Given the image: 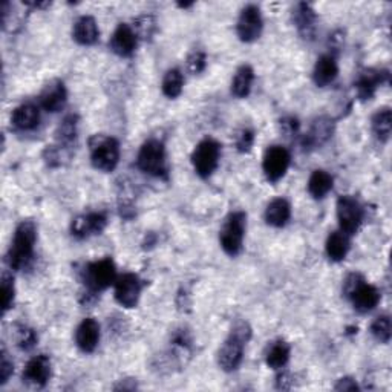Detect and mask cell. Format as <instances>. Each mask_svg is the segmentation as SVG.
<instances>
[{
  "mask_svg": "<svg viewBox=\"0 0 392 392\" xmlns=\"http://www.w3.org/2000/svg\"><path fill=\"white\" fill-rule=\"evenodd\" d=\"M106 224L108 219L105 213H88L81 214V217L72 221L71 231L74 236L83 239L92 235H100V233L105 230Z\"/></svg>",
  "mask_w": 392,
  "mask_h": 392,
  "instance_id": "7c38bea8",
  "label": "cell"
},
{
  "mask_svg": "<svg viewBox=\"0 0 392 392\" xmlns=\"http://www.w3.org/2000/svg\"><path fill=\"white\" fill-rule=\"evenodd\" d=\"M339 74V68H338V62L333 57V55H322V57L317 60L316 67H314V72H313V79L314 83L319 88H325L331 85V83L335 80Z\"/></svg>",
  "mask_w": 392,
  "mask_h": 392,
  "instance_id": "d6986e66",
  "label": "cell"
},
{
  "mask_svg": "<svg viewBox=\"0 0 392 392\" xmlns=\"http://www.w3.org/2000/svg\"><path fill=\"white\" fill-rule=\"evenodd\" d=\"M388 79V72H380L374 69L363 71L357 77L356 89L360 100H369L376 94L377 88Z\"/></svg>",
  "mask_w": 392,
  "mask_h": 392,
  "instance_id": "ac0fdd59",
  "label": "cell"
},
{
  "mask_svg": "<svg viewBox=\"0 0 392 392\" xmlns=\"http://www.w3.org/2000/svg\"><path fill=\"white\" fill-rule=\"evenodd\" d=\"M51 377V360L46 356H35L26 363L23 381L34 386H45Z\"/></svg>",
  "mask_w": 392,
  "mask_h": 392,
  "instance_id": "4fadbf2b",
  "label": "cell"
},
{
  "mask_svg": "<svg viewBox=\"0 0 392 392\" xmlns=\"http://www.w3.org/2000/svg\"><path fill=\"white\" fill-rule=\"evenodd\" d=\"M359 313H369L380 302V293L374 285L362 282L348 297Z\"/></svg>",
  "mask_w": 392,
  "mask_h": 392,
  "instance_id": "9a60e30c",
  "label": "cell"
},
{
  "mask_svg": "<svg viewBox=\"0 0 392 392\" xmlns=\"http://www.w3.org/2000/svg\"><path fill=\"white\" fill-rule=\"evenodd\" d=\"M154 30H155V22L154 18L151 16H144V17H139L137 21V25L134 28L135 34L138 35H143L144 39H147V37H151L154 34Z\"/></svg>",
  "mask_w": 392,
  "mask_h": 392,
  "instance_id": "d590c367",
  "label": "cell"
},
{
  "mask_svg": "<svg viewBox=\"0 0 392 392\" xmlns=\"http://www.w3.org/2000/svg\"><path fill=\"white\" fill-rule=\"evenodd\" d=\"M14 371L13 362L8 359V354L5 351H2V360H0V385H5L8 379L11 377Z\"/></svg>",
  "mask_w": 392,
  "mask_h": 392,
  "instance_id": "74e56055",
  "label": "cell"
},
{
  "mask_svg": "<svg viewBox=\"0 0 392 392\" xmlns=\"http://www.w3.org/2000/svg\"><path fill=\"white\" fill-rule=\"evenodd\" d=\"M326 255L334 263H339V260H343L348 255L350 250V241L348 236L345 235L343 231H333L331 235L326 239Z\"/></svg>",
  "mask_w": 392,
  "mask_h": 392,
  "instance_id": "cb8c5ba5",
  "label": "cell"
},
{
  "mask_svg": "<svg viewBox=\"0 0 392 392\" xmlns=\"http://www.w3.org/2000/svg\"><path fill=\"white\" fill-rule=\"evenodd\" d=\"M137 39L138 35L135 34L134 28H130L126 23H121L117 26L114 35H112L109 46L120 57H129L137 48Z\"/></svg>",
  "mask_w": 392,
  "mask_h": 392,
  "instance_id": "5bb4252c",
  "label": "cell"
},
{
  "mask_svg": "<svg viewBox=\"0 0 392 392\" xmlns=\"http://www.w3.org/2000/svg\"><path fill=\"white\" fill-rule=\"evenodd\" d=\"M255 143V132L251 129H242L236 138V149L239 152H248Z\"/></svg>",
  "mask_w": 392,
  "mask_h": 392,
  "instance_id": "e575fe53",
  "label": "cell"
},
{
  "mask_svg": "<svg viewBox=\"0 0 392 392\" xmlns=\"http://www.w3.org/2000/svg\"><path fill=\"white\" fill-rule=\"evenodd\" d=\"M98 26L94 17L91 16H83L74 25V40H76L79 45H94L98 40Z\"/></svg>",
  "mask_w": 392,
  "mask_h": 392,
  "instance_id": "44dd1931",
  "label": "cell"
},
{
  "mask_svg": "<svg viewBox=\"0 0 392 392\" xmlns=\"http://www.w3.org/2000/svg\"><path fill=\"white\" fill-rule=\"evenodd\" d=\"M221 155V146L212 138L204 139L192 154V164L195 167V172L198 173L201 178H209V176L217 171Z\"/></svg>",
  "mask_w": 392,
  "mask_h": 392,
  "instance_id": "8992f818",
  "label": "cell"
},
{
  "mask_svg": "<svg viewBox=\"0 0 392 392\" xmlns=\"http://www.w3.org/2000/svg\"><path fill=\"white\" fill-rule=\"evenodd\" d=\"M250 338L251 328L247 322L239 321L233 325L229 339L224 342L218 352V363L224 371L231 372L239 368L242 357H244V347Z\"/></svg>",
  "mask_w": 392,
  "mask_h": 392,
  "instance_id": "6da1fadb",
  "label": "cell"
},
{
  "mask_svg": "<svg viewBox=\"0 0 392 392\" xmlns=\"http://www.w3.org/2000/svg\"><path fill=\"white\" fill-rule=\"evenodd\" d=\"M37 239L35 224L23 221L16 229L13 244L8 251V264L13 270H23L30 265L34 256V246Z\"/></svg>",
  "mask_w": 392,
  "mask_h": 392,
  "instance_id": "7a4b0ae2",
  "label": "cell"
},
{
  "mask_svg": "<svg viewBox=\"0 0 392 392\" xmlns=\"http://www.w3.org/2000/svg\"><path fill=\"white\" fill-rule=\"evenodd\" d=\"M392 130V114L388 108L379 109L374 117H372V132L380 139L381 143H385L389 139Z\"/></svg>",
  "mask_w": 392,
  "mask_h": 392,
  "instance_id": "f1b7e54d",
  "label": "cell"
},
{
  "mask_svg": "<svg viewBox=\"0 0 392 392\" xmlns=\"http://www.w3.org/2000/svg\"><path fill=\"white\" fill-rule=\"evenodd\" d=\"M77 137V117L69 115L57 129V139L62 144H71Z\"/></svg>",
  "mask_w": 392,
  "mask_h": 392,
  "instance_id": "4dcf8cb0",
  "label": "cell"
},
{
  "mask_svg": "<svg viewBox=\"0 0 392 392\" xmlns=\"http://www.w3.org/2000/svg\"><path fill=\"white\" fill-rule=\"evenodd\" d=\"M371 333L379 342L388 343L391 340V334H392L389 316H379L371 325Z\"/></svg>",
  "mask_w": 392,
  "mask_h": 392,
  "instance_id": "1f68e13d",
  "label": "cell"
},
{
  "mask_svg": "<svg viewBox=\"0 0 392 392\" xmlns=\"http://www.w3.org/2000/svg\"><path fill=\"white\" fill-rule=\"evenodd\" d=\"M247 226V214L244 212H235L224 222L219 233L221 247L229 256H238L244 244V233Z\"/></svg>",
  "mask_w": 392,
  "mask_h": 392,
  "instance_id": "3957f363",
  "label": "cell"
},
{
  "mask_svg": "<svg viewBox=\"0 0 392 392\" xmlns=\"http://www.w3.org/2000/svg\"><path fill=\"white\" fill-rule=\"evenodd\" d=\"M35 343H37L35 333L30 328H22L21 333H18V339H17L18 347H21L25 351H28V350L34 348Z\"/></svg>",
  "mask_w": 392,
  "mask_h": 392,
  "instance_id": "8d00e7d4",
  "label": "cell"
},
{
  "mask_svg": "<svg viewBox=\"0 0 392 392\" xmlns=\"http://www.w3.org/2000/svg\"><path fill=\"white\" fill-rule=\"evenodd\" d=\"M290 152L282 146H272L267 149L263 161V169L270 183H277L282 180L288 167H290Z\"/></svg>",
  "mask_w": 392,
  "mask_h": 392,
  "instance_id": "9c48e42d",
  "label": "cell"
},
{
  "mask_svg": "<svg viewBox=\"0 0 392 392\" xmlns=\"http://www.w3.org/2000/svg\"><path fill=\"white\" fill-rule=\"evenodd\" d=\"M333 134V125L328 118H319L314 121V125L310 130V134L305 137L304 146L308 147H314L317 144H322L323 142H326Z\"/></svg>",
  "mask_w": 392,
  "mask_h": 392,
  "instance_id": "83f0119b",
  "label": "cell"
},
{
  "mask_svg": "<svg viewBox=\"0 0 392 392\" xmlns=\"http://www.w3.org/2000/svg\"><path fill=\"white\" fill-rule=\"evenodd\" d=\"M142 293V281L134 273H125L115 281V299L125 308H134Z\"/></svg>",
  "mask_w": 392,
  "mask_h": 392,
  "instance_id": "8fae6325",
  "label": "cell"
},
{
  "mask_svg": "<svg viewBox=\"0 0 392 392\" xmlns=\"http://www.w3.org/2000/svg\"><path fill=\"white\" fill-rule=\"evenodd\" d=\"M184 86V77L180 69H171L166 72V76L163 79V94L167 98H176L181 92Z\"/></svg>",
  "mask_w": 392,
  "mask_h": 392,
  "instance_id": "f546056e",
  "label": "cell"
},
{
  "mask_svg": "<svg viewBox=\"0 0 392 392\" xmlns=\"http://www.w3.org/2000/svg\"><path fill=\"white\" fill-rule=\"evenodd\" d=\"M14 296H16V290H14L13 277L9 275H4L2 277V311L4 313H6L9 308L13 306Z\"/></svg>",
  "mask_w": 392,
  "mask_h": 392,
  "instance_id": "d6a6232c",
  "label": "cell"
},
{
  "mask_svg": "<svg viewBox=\"0 0 392 392\" xmlns=\"http://www.w3.org/2000/svg\"><path fill=\"white\" fill-rule=\"evenodd\" d=\"M338 219L345 235H354L363 221V209L352 196H340L338 201Z\"/></svg>",
  "mask_w": 392,
  "mask_h": 392,
  "instance_id": "ba28073f",
  "label": "cell"
},
{
  "mask_svg": "<svg viewBox=\"0 0 392 392\" xmlns=\"http://www.w3.org/2000/svg\"><path fill=\"white\" fill-rule=\"evenodd\" d=\"M100 342V325L94 319H85L76 331V343L83 352H92Z\"/></svg>",
  "mask_w": 392,
  "mask_h": 392,
  "instance_id": "e0dca14e",
  "label": "cell"
},
{
  "mask_svg": "<svg viewBox=\"0 0 392 392\" xmlns=\"http://www.w3.org/2000/svg\"><path fill=\"white\" fill-rule=\"evenodd\" d=\"M334 389L335 391H359V385L356 384V380L345 377L338 381V385L334 386Z\"/></svg>",
  "mask_w": 392,
  "mask_h": 392,
  "instance_id": "ab89813d",
  "label": "cell"
},
{
  "mask_svg": "<svg viewBox=\"0 0 392 392\" xmlns=\"http://www.w3.org/2000/svg\"><path fill=\"white\" fill-rule=\"evenodd\" d=\"M91 161L101 172H112L120 161V144L115 138L96 135L91 139Z\"/></svg>",
  "mask_w": 392,
  "mask_h": 392,
  "instance_id": "277c9868",
  "label": "cell"
},
{
  "mask_svg": "<svg viewBox=\"0 0 392 392\" xmlns=\"http://www.w3.org/2000/svg\"><path fill=\"white\" fill-rule=\"evenodd\" d=\"M137 164L143 172L161 176L166 173V151L161 142L158 139H149L139 149Z\"/></svg>",
  "mask_w": 392,
  "mask_h": 392,
  "instance_id": "52a82bcc",
  "label": "cell"
},
{
  "mask_svg": "<svg viewBox=\"0 0 392 392\" xmlns=\"http://www.w3.org/2000/svg\"><path fill=\"white\" fill-rule=\"evenodd\" d=\"M281 130H282V132L287 137L294 135L297 132V130H299V121L296 118H293V117L281 120Z\"/></svg>",
  "mask_w": 392,
  "mask_h": 392,
  "instance_id": "f35d334b",
  "label": "cell"
},
{
  "mask_svg": "<svg viewBox=\"0 0 392 392\" xmlns=\"http://www.w3.org/2000/svg\"><path fill=\"white\" fill-rule=\"evenodd\" d=\"M333 176L325 171H314L308 180V192L314 200H322L333 189Z\"/></svg>",
  "mask_w": 392,
  "mask_h": 392,
  "instance_id": "d4e9b609",
  "label": "cell"
},
{
  "mask_svg": "<svg viewBox=\"0 0 392 392\" xmlns=\"http://www.w3.org/2000/svg\"><path fill=\"white\" fill-rule=\"evenodd\" d=\"M293 21L304 39H313L316 31V13L308 4H299L293 13Z\"/></svg>",
  "mask_w": 392,
  "mask_h": 392,
  "instance_id": "7402d4cb",
  "label": "cell"
},
{
  "mask_svg": "<svg viewBox=\"0 0 392 392\" xmlns=\"http://www.w3.org/2000/svg\"><path fill=\"white\" fill-rule=\"evenodd\" d=\"M67 100H68L67 88H64L62 81H57V80L51 81L50 85H46V88L43 89L42 96H40L42 108L45 110L52 112V114L62 110L64 108V105H67Z\"/></svg>",
  "mask_w": 392,
  "mask_h": 392,
  "instance_id": "2e32d148",
  "label": "cell"
},
{
  "mask_svg": "<svg viewBox=\"0 0 392 392\" xmlns=\"http://www.w3.org/2000/svg\"><path fill=\"white\" fill-rule=\"evenodd\" d=\"M263 16H260V9L255 5H248L239 16V21L236 25L238 37L246 43H251L258 40L263 33Z\"/></svg>",
  "mask_w": 392,
  "mask_h": 392,
  "instance_id": "30bf717a",
  "label": "cell"
},
{
  "mask_svg": "<svg viewBox=\"0 0 392 392\" xmlns=\"http://www.w3.org/2000/svg\"><path fill=\"white\" fill-rule=\"evenodd\" d=\"M117 281V268L112 259H100L89 264L85 268V284L88 290L92 293L106 290L108 287L115 284Z\"/></svg>",
  "mask_w": 392,
  "mask_h": 392,
  "instance_id": "5b68a950",
  "label": "cell"
},
{
  "mask_svg": "<svg viewBox=\"0 0 392 392\" xmlns=\"http://www.w3.org/2000/svg\"><path fill=\"white\" fill-rule=\"evenodd\" d=\"M253 80H255L253 68L248 67V64L241 67L235 74V79L231 81V94L238 98L247 97L251 91Z\"/></svg>",
  "mask_w": 392,
  "mask_h": 392,
  "instance_id": "484cf974",
  "label": "cell"
},
{
  "mask_svg": "<svg viewBox=\"0 0 392 392\" xmlns=\"http://www.w3.org/2000/svg\"><path fill=\"white\" fill-rule=\"evenodd\" d=\"M292 207L287 200L276 198L267 205L265 210V221L272 227H284L290 221Z\"/></svg>",
  "mask_w": 392,
  "mask_h": 392,
  "instance_id": "603a6c76",
  "label": "cell"
},
{
  "mask_svg": "<svg viewBox=\"0 0 392 392\" xmlns=\"http://www.w3.org/2000/svg\"><path fill=\"white\" fill-rule=\"evenodd\" d=\"M39 121L40 110L35 105H33V103H25V105L16 108V110L13 112L11 123L16 129L33 130L39 126Z\"/></svg>",
  "mask_w": 392,
  "mask_h": 392,
  "instance_id": "ffe728a7",
  "label": "cell"
},
{
  "mask_svg": "<svg viewBox=\"0 0 392 392\" xmlns=\"http://www.w3.org/2000/svg\"><path fill=\"white\" fill-rule=\"evenodd\" d=\"M288 359H290V345L284 340H277L268 348L265 363L268 368L281 369L288 363Z\"/></svg>",
  "mask_w": 392,
  "mask_h": 392,
  "instance_id": "4316f807",
  "label": "cell"
},
{
  "mask_svg": "<svg viewBox=\"0 0 392 392\" xmlns=\"http://www.w3.org/2000/svg\"><path fill=\"white\" fill-rule=\"evenodd\" d=\"M207 59L202 51H193L188 57V68L192 74H201L205 69Z\"/></svg>",
  "mask_w": 392,
  "mask_h": 392,
  "instance_id": "836d02e7",
  "label": "cell"
}]
</instances>
